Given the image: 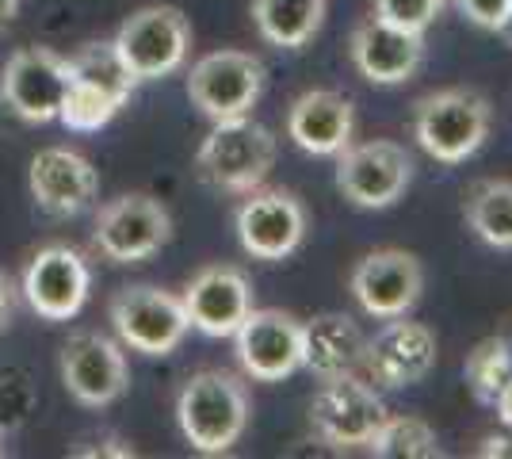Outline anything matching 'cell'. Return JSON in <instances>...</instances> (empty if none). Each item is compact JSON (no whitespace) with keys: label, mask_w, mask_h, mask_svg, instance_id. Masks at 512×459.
Segmentation results:
<instances>
[{"label":"cell","mask_w":512,"mask_h":459,"mask_svg":"<svg viewBox=\"0 0 512 459\" xmlns=\"http://www.w3.org/2000/svg\"><path fill=\"white\" fill-rule=\"evenodd\" d=\"M509 345H512V337H509Z\"/></svg>","instance_id":"cell-35"},{"label":"cell","mask_w":512,"mask_h":459,"mask_svg":"<svg viewBox=\"0 0 512 459\" xmlns=\"http://www.w3.org/2000/svg\"><path fill=\"white\" fill-rule=\"evenodd\" d=\"M27 188L46 215L69 219V215H81L85 207H92V199L100 192V176L92 169V161L77 150L50 146L31 157Z\"/></svg>","instance_id":"cell-19"},{"label":"cell","mask_w":512,"mask_h":459,"mask_svg":"<svg viewBox=\"0 0 512 459\" xmlns=\"http://www.w3.org/2000/svg\"><path fill=\"white\" fill-rule=\"evenodd\" d=\"M253 295V280L237 264H207L188 280L180 303L188 326L199 329L203 337H234V329L256 306Z\"/></svg>","instance_id":"cell-18"},{"label":"cell","mask_w":512,"mask_h":459,"mask_svg":"<svg viewBox=\"0 0 512 459\" xmlns=\"http://www.w3.org/2000/svg\"><path fill=\"white\" fill-rule=\"evenodd\" d=\"M455 8L467 16L474 27H482V31H501L505 20H509V8L512 0H455Z\"/></svg>","instance_id":"cell-29"},{"label":"cell","mask_w":512,"mask_h":459,"mask_svg":"<svg viewBox=\"0 0 512 459\" xmlns=\"http://www.w3.org/2000/svg\"><path fill=\"white\" fill-rule=\"evenodd\" d=\"M172 238V215L157 196L146 192H127L100 207L92 241L100 257L115 264H138L161 253Z\"/></svg>","instance_id":"cell-9"},{"label":"cell","mask_w":512,"mask_h":459,"mask_svg":"<svg viewBox=\"0 0 512 459\" xmlns=\"http://www.w3.org/2000/svg\"><path fill=\"white\" fill-rule=\"evenodd\" d=\"M467 226L490 249H512V180H482L467 196Z\"/></svg>","instance_id":"cell-23"},{"label":"cell","mask_w":512,"mask_h":459,"mask_svg":"<svg viewBox=\"0 0 512 459\" xmlns=\"http://www.w3.org/2000/svg\"><path fill=\"white\" fill-rule=\"evenodd\" d=\"M264 81H268V69H264V62L256 54H245V50H211V54H203L188 69V100L211 123L241 119L264 96Z\"/></svg>","instance_id":"cell-6"},{"label":"cell","mask_w":512,"mask_h":459,"mask_svg":"<svg viewBox=\"0 0 512 459\" xmlns=\"http://www.w3.org/2000/svg\"><path fill=\"white\" fill-rule=\"evenodd\" d=\"M348 291L367 318H402L421 303L425 268L406 249H375L356 261L348 276Z\"/></svg>","instance_id":"cell-13"},{"label":"cell","mask_w":512,"mask_h":459,"mask_svg":"<svg viewBox=\"0 0 512 459\" xmlns=\"http://www.w3.org/2000/svg\"><path fill=\"white\" fill-rule=\"evenodd\" d=\"M16 12H20V0H0V31H8V27H12Z\"/></svg>","instance_id":"cell-33"},{"label":"cell","mask_w":512,"mask_h":459,"mask_svg":"<svg viewBox=\"0 0 512 459\" xmlns=\"http://www.w3.org/2000/svg\"><path fill=\"white\" fill-rule=\"evenodd\" d=\"M432 368H436V333L425 322H409V314L386 318V326L363 345V372L386 391L417 387Z\"/></svg>","instance_id":"cell-15"},{"label":"cell","mask_w":512,"mask_h":459,"mask_svg":"<svg viewBox=\"0 0 512 459\" xmlns=\"http://www.w3.org/2000/svg\"><path fill=\"white\" fill-rule=\"evenodd\" d=\"M463 372H467V383H470V391H474V398L493 406L497 394L505 391V383L512 379L509 337H486V341H478V345L470 349Z\"/></svg>","instance_id":"cell-26"},{"label":"cell","mask_w":512,"mask_h":459,"mask_svg":"<svg viewBox=\"0 0 512 459\" xmlns=\"http://www.w3.org/2000/svg\"><path fill=\"white\" fill-rule=\"evenodd\" d=\"M107 314H111V326L119 333V341L142 356H169L180 349V341L192 329L180 295L153 284H134L115 291Z\"/></svg>","instance_id":"cell-8"},{"label":"cell","mask_w":512,"mask_h":459,"mask_svg":"<svg viewBox=\"0 0 512 459\" xmlns=\"http://www.w3.org/2000/svg\"><path fill=\"white\" fill-rule=\"evenodd\" d=\"M69 88V62L50 46H20L0 69V104L23 123H54Z\"/></svg>","instance_id":"cell-11"},{"label":"cell","mask_w":512,"mask_h":459,"mask_svg":"<svg viewBox=\"0 0 512 459\" xmlns=\"http://www.w3.org/2000/svg\"><path fill=\"white\" fill-rule=\"evenodd\" d=\"M276 165V138L264 123L249 115L214 123L211 134L195 153V169L211 184L214 192L245 196L260 188Z\"/></svg>","instance_id":"cell-3"},{"label":"cell","mask_w":512,"mask_h":459,"mask_svg":"<svg viewBox=\"0 0 512 459\" xmlns=\"http://www.w3.org/2000/svg\"><path fill=\"white\" fill-rule=\"evenodd\" d=\"M329 16V0H253L260 39L276 50H302L318 39Z\"/></svg>","instance_id":"cell-22"},{"label":"cell","mask_w":512,"mask_h":459,"mask_svg":"<svg viewBox=\"0 0 512 459\" xmlns=\"http://www.w3.org/2000/svg\"><path fill=\"white\" fill-rule=\"evenodd\" d=\"M386 421V402L379 391L356 375L321 379L310 402V425L329 448H367Z\"/></svg>","instance_id":"cell-10"},{"label":"cell","mask_w":512,"mask_h":459,"mask_svg":"<svg viewBox=\"0 0 512 459\" xmlns=\"http://www.w3.org/2000/svg\"><path fill=\"white\" fill-rule=\"evenodd\" d=\"M363 329L348 314H318L302 322V368L318 379L356 375L363 368Z\"/></svg>","instance_id":"cell-21"},{"label":"cell","mask_w":512,"mask_h":459,"mask_svg":"<svg viewBox=\"0 0 512 459\" xmlns=\"http://www.w3.org/2000/svg\"><path fill=\"white\" fill-rule=\"evenodd\" d=\"M58 368H62L65 391L85 410H104L111 402H119L130 387V368L123 349L111 337L92 333V329H77L65 341Z\"/></svg>","instance_id":"cell-12"},{"label":"cell","mask_w":512,"mask_h":459,"mask_svg":"<svg viewBox=\"0 0 512 459\" xmlns=\"http://www.w3.org/2000/svg\"><path fill=\"white\" fill-rule=\"evenodd\" d=\"M413 157L390 138L352 142L337 153V192L360 211H386L409 192Z\"/></svg>","instance_id":"cell-5"},{"label":"cell","mask_w":512,"mask_h":459,"mask_svg":"<svg viewBox=\"0 0 512 459\" xmlns=\"http://www.w3.org/2000/svg\"><path fill=\"white\" fill-rule=\"evenodd\" d=\"M371 16L394 23L402 31H413V35H425L432 23L444 16L448 0H371Z\"/></svg>","instance_id":"cell-27"},{"label":"cell","mask_w":512,"mask_h":459,"mask_svg":"<svg viewBox=\"0 0 512 459\" xmlns=\"http://www.w3.org/2000/svg\"><path fill=\"white\" fill-rule=\"evenodd\" d=\"M509 444L512 440H505V437H490L486 444H482V456H512Z\"/></svg>","instance_id":"cell-32"},{"label":"cell","mask_w":512,"mask_h":459,"mask_svg":"<svg viewBox=\"0 0 512 459\" xmlns=\"http://www.w3.org/2000/svg\"><path fill=\"white\" fill-rule=\"evenodd\" d=\"M111 46L134 81H161L188 62L192 23L172 4H146L119 23Z\"/></svg>","instance_id":"cell-4"},{"label":"cell","mask_w":512,"mask_h":459,"mask_svg":"<svg viewBox=\"0 0 512 459\" xmlns=\"http://www.w3.org/2000/svg\"><path fill=\"white\" fill-rule=\"evenodd\" d=\"M234 352L241 372L256 383H283L302 368V318L287 310H249L234 329Z\"/></svg>","instance_id":"cell-14"},{"label":"cell","mask_w":512,"mask_h":459,"mask_svg":"<svg viewBox=\"0 0 512 459\" xmlns=\"http://www.w3.org/2000/svg\"><path fill=\"white\" fill-rule=\"evenodd\" d=\"M493 406H497V417L512 429V379L505 383V391L497 394V402H493Z\"/></svg>","instance_id":"cell-31"},{"label":"cell","mask_w":512,"mask_h":459,"mask_svg":"<svg viewBox=\"0 0 512 459\" xmlns=\"http://www.w3.org/2000/svg\"><path fill=\"white\" fill-rule=\"evenodd\" d=\"M490 127L493 108L478 88H436L413 104V138L440 165H459L474 157L486 146Z\"/></svg>","instance_id":"cell-2"},{"label":"cell","mask_w":512,"mask_h":459,"mask_svg":"<svg viewBox=\"0 0 512 459\" xmlns=\"http://www.w3.org/2000/svg\"><path fill=\"white\" fill-rule=\"evenodd\" d=\"M92 287L88 261L69 245H46L23 268V299L43 322H69L81 314Z\"/></svg>","instance_id":"cell-16"},{"label":"cell","mask_w":512,"mask_h":459,"mask_svg":"<svg viewBox=\"0 0 512 459\" xmlns=\"http://www.w3.org/2000/svg\"><path fill=\"white\" fill-rule=\"evenodd\" d=\"M375 456L383 459H432L440 456V440H436V429L428 425L425 417H409L398 414L379 425L375 440L367 444Z\"/></svg>","instance_id":"cell-25"},{"label":"cell","mask_w":512,"mask_h":459,"mask_svg":"<svg viewBox=\"0 0 512 459\" xmlns=\"http://www.w3.org/2000/svg\"><path fill=\"white\" fill-rule=\"evenodd\" d=\"M176 425L203 456L230 452L249 429V391L230 372H195L176 394Z\"/></svg>","instance_id":"cell-1"},{"label":"cell","mask_w":512,"mask_h":459,"mask_svg":"<svg viewBox=\"0 0 512 459\" xmlns=\"http://www.w3.org/2000/svg\"><path fill=\"white\" fill-rule=\"evenodd\" d=\"M65 62H69V77L73 81H85V85L100 88V92H107L119 104H127L134 85H138L111 43H88L73 58H65Z\"/></svg>","instance_id":"cell-24"},{"label":"cell","mask_w":512,"mask_h":459,"mask_svg":"<svg viewBox=\"0 0 512 459\" xmlns=\"http://www.w3.org/2000/svg\"><path fill=\"white\" fill-rule=\"evenodd\" d=\"M287 138L310 157H337L356 142V108L337 88H310L287 108Z\"/></svg>","instance_id":"cell-20"},{"label":"cell","mask_w":512,"mask_h":459,"mask_svg":"<svg viewBox=\"0 0 512 459\" xmlns=\"http://www.w3.org/2000/svg\"><path fill=\"white\" fill-rule=\"evenodd\" d=\"M348 58L356 73L371 85H406L425 66V35H413L379 16H367L348 35Z\"/></svg>","instance_id":"cell-17"},{"label":"cell","mask_w":512,"mask_h":459,"mask_svg":"<svg viewBox=\"0 0 512 459\" xmlns=\"http://www.w3.org/2000/svg\"><path fill=\"white\" fill-rule=\"evenodd\" d=\"M497 35H501V39H505V43L512 46V8H509V20H505V27H501V31H497Z\"/></svg>","instance_id":"cell-34"},{"label":"cell","mask_w":512,"mask_h":459,"mask_svg":"<svg viewBox=\"0 0 512 459\" xmlns=\"http://www.w3.org/2000/svg\"><path fill=\"white\" fill-rule=\"evenodd\" d=\"M27 414H31V387H27V375L16 372V368L0 372V433H4V429H20Z\"/></svg>","instance_id":"cell-28"},{"label":"cell","mask_w":512,"mask_h":459,"mask_svg":"<svg viewBox=\"0 0 512 459\" xmlns=\"http://www.w3.org/2000/svg\"><path fill=\"white\" fill-rule=\"evenodd\" d=\"M12 303H16V295H12V280H8V272L0 268V329L8 326V318H12Z\"/></svg>","instance_id":"cell-30"},{"label":"cell","mask_w":512,"mask_h":459,"mask_svg":"<svg viewBox=\"0 0 512 459\" xmlns=\"http://www.w3.org/2000/svg\"><path fill=\"white\" fill-rule=\"evenodd\" d=\"M306 207L295 192L287 188H253L245 192V199L237 203L234 211V230L241 249L253 257V261H287L295 257L306 241Z\"/></svg>","instance_id":"cell-7"}]
</instances>
